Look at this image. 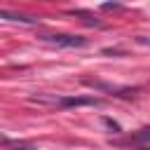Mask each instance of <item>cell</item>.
Here are the masks:
<instances>
[{
  "label": "cell",
  "mask_w": 150,
  "mask_h": 150,
  "mask_svg": "<svg viewBox=\"0 0 150 150\" xmlns=\"http://www.w3.org/2000/svg\"><path fill=\"white\" fill-rule=\"evenodd\" d=\"M45 42L56 45V47H84L87 40L80 35H68V33H54V35H42Z\"/></svg>",
  "instance_id": "obj_1"
},
{
  "label": "cell",
  "mask_w": 150,
  "mask_h": 150,
  "mask_svg": "<svg viewBox=\"0 0 150 150\" xmlns=\"http://www.w3.org/2000/svg\"><path fill=\"white\" fill-rule=\"evenodd\" d=\"M0 19H7V21H19V23H38V21H40V19H35V16L16 14V12H9V9H0Z\"/></svg>",
  "instance_id": "obj_2"
}]
</instances>
